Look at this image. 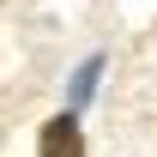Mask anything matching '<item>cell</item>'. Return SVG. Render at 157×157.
I'll list each match as a JSON object with an SVG mask.
<instances>
[{"label":"cell","instance_id":"obj_1","mask_svg":"<svg viewBox=\"0 0 157 157\" xmlns=\"http://www.w3.org/2000/svg\"><path fill=\"white\" fill-rule=\"evenodd\" d=\"M36 157H85V139H78V115H73V109H60V115L42 121Z\"/></svg>","mask_w":157,"mask_h":157},{"label":"cell","instance_id":"obj_2","mask_svg":"<svg viewBox=\"0 0 157 157\" xmlns=\"http://www.w3.org/2000/svg\"><path fill=\"white\" fill-rule=\"evenodd\" d=\"M97 78H103V55H85V60H78V73H73V85H67V109H73V115L97 97Z\"/></svg>","mask_w":157,"mask_h":157}]
</instances>
